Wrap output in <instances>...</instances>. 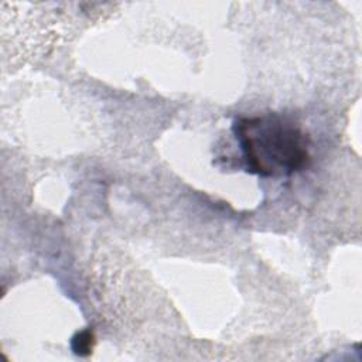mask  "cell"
I'll return each instance as SVG.
<instances>
[{"label":"cell","instance_id":"obj_1","mask_svg":"<svg viewBox=\"0 0 362 362\" xmlns=\"http://www.w3.org/2000/svg\"><path fill=\"white\" fill-rule=\"evenodd\" d=\"M246 168L260 177L290 175L310 161L308 137L277 113L239 117L233 123Z\"/></svg>","mask_w":362,"mask_h":362},{"label":"cell","instance_id":"obj_2","mask_svg":"<svg viewBox=\"0 0 362 362\" xmlns=\"http://www.w3.org/2000/svg\"><path fill=\"white\" fill-rule=\"evenodd\" d=\"M93 342H95L93 334H92L89 329H83V331H81V332H76V334L72 337L71 346H72V351H74L76 355L85 356V355H89V354L92 352Z\"/></svg>","mask_w":362,"mask_h":362}]
</instances>
